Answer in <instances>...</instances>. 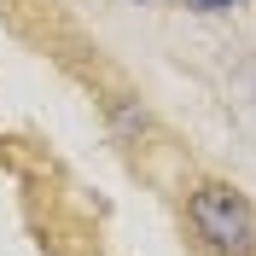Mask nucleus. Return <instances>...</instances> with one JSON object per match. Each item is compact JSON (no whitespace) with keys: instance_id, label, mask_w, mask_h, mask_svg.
Listing matches in <instances>:
<instances>
[{"instance_id":"obj_1","label":"nucleus","mask_w":256,"mask_h":256,"mask_svg":"<svg viewBox=\"0 0 256 256\" xmlns=\"http://www.w3.org/2000/svg\"><path fill=\"white\" fill-rule=\"evenodd\" d=\"M186 222L216 256H256V210L239 186L227 180H204L186 192Z\"/></svg>"},{"instance_id":"obj_2","label":"nucleus","mask_w":256,"mask_h":256,"mask_svg":"<svg viewBox=\"0 0 256 256\" xmlns=\"http://www.w3.org/2000/svg\"><path fill=\"white\" fill-rule=\"evenodd\" d=\"M186 6H198V12H222V6H239V0H186Z\"/></svg>"}]
</instances>
